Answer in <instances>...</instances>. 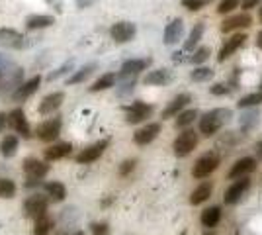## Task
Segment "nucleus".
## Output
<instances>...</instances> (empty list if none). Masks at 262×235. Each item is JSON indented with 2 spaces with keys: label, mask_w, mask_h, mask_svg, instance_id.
<instances>
[{
  "label": "nucleus",
  "mask_w": 262,
  "mask_h": 235,
  "mask_svg": "<svg viewBox=\"0 0 262 235\" xmlns=\"http://www.w3.org/2000/svg\"><path fill=\"white\" fill-rule=\"evenodd\" d=\"M231 120H233V110L231 108H213V110L202 114L198 118V127H200L198 134L206 135V137H213Z\"/></svg>",
  "instance_id": "1"
},
{
  "label": "nucleus",
  "mask_w": 262,
  "mask_h": 235,
  "mask_svg": "<svg viewBox=\"0 0 262 235\" xmlns=\"http://www.w3.org/2000/svg\"><path fill=\"white\" fill-rule=\"evenodd\" d=\"M198 143H200V134H198L196 130H192V127L182 130V132L174 137V141H172L174 157H178V159L188 157L198 147Z\"/></svg>",
  "instance_id": "2"
},
{
  "label": "nucleus",
  "mask_w": 262,
  "mask_h": 235,
  "mask_svg": "<svg viewBox=\"0 0 262 235\" xmlns=\"http://www.w3.org/2000/svg\"><path fill=\"white\" fill-rule=\"evenodd\" d=\"M219 165H221V157L217 151H208V153L198 157V161L192 167V177L196 180L208 179L209 175H213L217 170Z\"/></svg>",
  "instance_id": "3"
},
{
  "label": "nucleus",
  "mask_w": 262,
  "mask_h": 235,
  "mask_svg": "<svg viewBox=\"0 0 262 235\" xmlns=\"http://www.w3.org/2000/svg\"><path fill=\"white\" fill-rule=\"evenodd\" d=\"M123 112H125V122L131 123V125H135V123L147 122V118L153 116L155 106L153 104H147V102H143V100H135V102H131L129 106H125Z\"/></svg>",
  "instance_id": "4"
},
{
  "label": "nucleus",
  "mask_w": 262,
  "mask_h": 235,
  "mask_svg": "<svg viewBox=\"0 0 262 235\" xmlns=\"http://www.w3.org/2000/svg\"><path fill=\"white\" fill-rule=\"evenodd\" d=\"M47 208H49V200L43 194H32L24 202V213L26 218H32V220H39L47 216Z\"/></svg>",
  "instance_id": "5"
},
{
  "label": "nucleus",
  "mask_w": 262,
  "mask_h": 235,
  "mask_svg": "<svg viewBox=\"0 0 262 235\" xmlns=\"http://www.w3.org/2000/svg\"><path fill=\"white\" fill-rule=\"evenodd\" d=\"M61 127H63V120L59 116H55V118H49L39 123L35 130V135H37V139H41L45 143H51L61 135Z\"/></svg>",
  "instance_id": "6"
},
{
  "label": "nucleus",
  "mask_w": 262,
  "mask_h": 235,
  "mask_svg": "<svg viewBox=\"0 0 262 235\" xmlns=\"http://www.w3.org/2000/svg\"><path fill=\"white\" fill-rule=\"evenodd\" d=\"M249 188H251V179H249V177L237 179L233 184H231L229 188L225 190V194H223V202H225L227 206H235V204H239V202L245 198V194L249 192Z\"/></svg>",
  "instance_id": "7"
},
{
  "label": "nucleus",
  "mask_w": 262,
  "mask_h": 235,
  "mask_svg": "<svg viewBox=\"0 0 262 235\" xmlns=\"http://www.w3.org/2000/svg\"><path fill=\"white\" fill-rule=\"evenodd\" d=\"M151 63H153V59H151V57H143V59H127V61H123V63H121L118 78H137L139 73H143V71H147V69L151 67Z\"/></svg>",
  "instance_id": "8"
},
{
  "label": "nucleus",
  "mask_w": 262,
  "mask_h": 235,
  "mask_svg": "<svg viewBox=\"0 0 262 235\" xmlns=\"http://www.w3.org/2000/svg\"><path fill=\"white\" fill-rule=\"evenodd\" d=\"M247 41H249V35L247 34H241L239 32V34L231 35L229 39H225L223 45H221V49H219V53H217V61L219 63H225L231 55H235V53L239 51L241 47H245Z\"/></svg>",
  "instance_id": "9"
},
{
  "label": "nucleus",
  "mask_w": 262,
  "mask_h": 235,
  "mask_svg": "<svg viewBox=\"0 0 262 235\" xmlns=\"http://www.w3.org/2000/svg\"><path fill=\"white\" fill-rule=\"evenodd\" d=\"M251 26H252V16L249 12H241V14L225 18L221 22V26H219V32L221 34H231V32H237V30H247Z\"/></svg>",
  "instance_id": "10"
},
{
  "label": "nucleus",
  "mask_w": 262,
  "mask_h": 235,
  "mask_svg": "<svg viewBox=\"0 0 262 235\" xmlns=\"http://www.w3.org/2000/svg\"><path fill=\"white\" fill-rule=\"evenodd\" d=\"M110 145V139H100L96 143H92V145L84 147L80 153L77 155V161L78 165H88V163H94V161H98L100 157L104 155V151L108 149Z\"/></svg>",
  "instance_id": "11"
},
{
  "label": "nucleus",
  "mask_w": 262,
  "mask_h": 235,
  "mask_svg": "<svg viewBox=\"0 0 262 235\" xmlns=\"http://www.w3.org/2000/svg\"><path fill=\"white\" fill-rule=\"evenodd\" d=\"M0 45L6 49H24L30 45V39L12 28H0Z\"/></svg>",
  "instance_id": "12"
},
{
  "label": "nucleus",
  "mask_w": 262,
  "mask_h": 235,
  "mask_svg": "<svg viewBox=\"0 0 262 235\" xmlns=\"http://www.w3.org/2000/svg\"><path fill=\"white\" fill-rule=\"evenodd\" d=\"M135 34H137V26L133 22H127V20L116 22L110 28V35L116 44H127L135 37Z\"/></svg>",
  "instance_id": "13"
},
{
  "label": "nucleus",
  "mask_w": 262,
  "mask_h": 235,
  "mask_svg": "<svg viewBox=\"0 0 262 235\" xmlns=\"http://www.w3.org/2000/svg\"><path fill=\"white\" fill-rule=\"evenodd\" d=\"M192 100H194V98H192V94H190V92H180V94H176L174 98L166 104V108L163 110L161 118H163V120L176 118L182 110H186V108L190 106V102Z\"/></svg>",
  "instance_id": "14"
},
{
  "label": "nucleus",
  "mask_w": 262,
  "mask_h": 235,
  "mask_svg": "<svg viewBox=\"0 0 262 235\" xmlns=\"http://www.w3.org/2000/svg\"><path fill=\"white\" fill-rule=\"evenodd\" d=\"M256 165H258V161L254 157H241L239 161L233 163L231 170L227 173V179L237 180V179H243V177H249L251 173L256 170Z\"/></svg>",
  "instance_id": "15"
},
{
  "label": "nucleus",
  "mask_w": 262,
  "mask_h": 235,
  "mask_svg": "<svg viewBox=\"0 0 262 235\" xmlns=\"http://www.w3.org/2000/svg\"><path fill=\"white\" fill-rule=\"evenodd\" d=\"M161 130H163V125L159 122H151V123H147V125H143V127H139V130L133 134L135 145L145 147V145H149V143H153L155 139L159 137V134H161Z\"/></svg>",
  "instance_id": "16"
},
{
  "label": "nucleus",
  "mask_w": 262,
  "mask_h": 235,
  "mask_svg": "<svg viewBox=\"0 0 262 235\" xmlns=\"http://www.w3.org/2000/svg\"><path fill=\"white\" fill-rule=\"evenodd\" d=\"M8 125H10L16 134L22 135V137H32V127H30L26 112H24L22 108H14L8 114Z\"/></svg>",
  "instance_id": "17"
},
{
  "label": "nucleus",
  "mask_w": 262,
  "mask_h": 235,
  "mask_svg": "<svg viewBox=\"0 0 262 235\" xmlns=\"http://www.w3.org/2000/svg\"><path fill=\"white\" fill-rule=\"evenodd\" d=\"M39 84H41V77L39 75H33L30 80H26V82H22L18 89L14 90L10 94V98L14 102H24L28 100L32 94H35L37 90H39Z\"/></svg>",
  "instance_id": "18"
},
{
  "label": "nucleus",
  "mask_w": 262,
  "mask_h": 235,
  "mask_svg": "<svg viewBox=\"0 0 262 235\" xmlns=\"http://www.w3.org/2000/svg\"><path fill=\"white\" fill-rule=\"evenodd\" d=\"M24 173L28 175V179L41 180L43 177H47L49 165L45 161L35 159V157H28V159H24Z\"/></svg>",
  "instance_id": "19"
},
{
  "label": "nucleus",
  "mask_w": 262,
  "mask_h": 235,
  "mask_svg": "<svg viewBox=\"0 0 262 235\" xmlns=\"http://www.w3.org/2000/svg\"><path fill=\"white\" fill-rule=\"evenodd\" d=\"M63 102H65V92H51V94H47L43 96V100L39 102V114L41 116H49V114L57 112L61 106H63Z\"/></svg>",
  "instance_id": "20"
},
{
  "label": "nucleus",
  "mask_w": 262,
  "mask_h": 235,
  "mask_svg": "<svg viewBox=\"0 0 262 235\" xmlns=\"http://www.w3.org/2000/svg\"><path fill=\"white\" fill-rule=\"evenodd\" d=\"M22 77H24V71L20 67L12 69L10 73H4L2 80H0V94L14 92V90L22 84Z\"/></svg>",
  "instance_id": "21"
},
{
  "label": "nucleus",
  "mask_w": 262,
  "mask_h": 235,
  "mask_svg": "<svg viewBox=\"0 0 262 235\" xmlns=\"http://www.w3.org/2000/svg\"><path fill=\"white\" fill-rule=\"evenodd\" d=\"M184 35V20L182 18H174L170 24H166L164 28L163 39L166 45H176Z\"/></svg>",
  "instance_id": "22"
},
{
  "label": "nucleus",
  "mask_w": 262,
  "mask_h": 235,
  "mask_svg": "<svg viewBox=\"0 0 262 235\" xmlns=\"http://www.w3.org/2000/svg\"><path fill=\"white\" fill-rule=\"evenodd\" d=\"M260 123V112L256 108H249L245 112H241L239 116V127L245 135H249V132H252L256 125Z\"/></svg>",
  "instance_id": "23"
},
{
  "label": "nucleus",
  "mask_w": 262,
  "mask_h": 235,
  "mask_svg": "<svg viewBox=\"0 0 262 235\" xmlns=\"http://www.w3.org/2000/svg\"><path fill=\"white\" fill-rule=\"evenodd\" d=\"M204 32H206V22L194 24V28L190 30V34H188L184 45H182V51H184V53H190V51H194L198 45H200V41H202V37H204Z\"/></svg>",
  "instance_id": "24"
},
{
  "label": "nucleus",
  "mask_w": 262,
  "mask_h": 235,
  "mask_svg": "<svg viewBox=\"0 0 262 235\" xmlns=\"http://www.w3.org/2000/svg\"><path fill=\"white\" fill-rule=\"evenodd\" d=\"M172 80V73L168 71V69H155V71H149L145 78H143V82L145 84H149V87H164V84H168Z\"/></svg>",
  "instance_id": "25"
},
{
  "label": "nucleus",
  "mask_w": 262,
  "mask_h": 235,
  "mask_svg": "<svg viewBox=\"0 0 262 235\" xmlns=\"http://www.w3.org/2000/svg\"><path fill=\"white\" fill-rule=\"evenodd\" d=\"M71 151H73V145L69 141H59V143L47 147L43 151V157L45 161H59V159H65L71 155Z\"/></svg>",
  "instance_id": "26"
},
{
  "label": "nucleus",
  "mask_w": 262,
  "mask_h": 235,
  "mask_svg": "<svg viewBox=\"0 0 262 235\" xmlns=\"http://www.w3.org/2000/svg\"><path fill=\"white\" fill-rule=\"evenodd\" d=\"M96 69H98V63H96V61L82 65V67L77 69L71 77L67 78V84H69V87H73V84H80V82H84L86 78H90L92 75H94V71H96Z\"/></svg>",
  "instance_id": "27"
},
{
  "label": "nucleus",
  "mask_w": 262,
  "mask_h": 235,
  "mask_svg": "<svg viewBox=\"0 0 262 235\" xmlns=\"http://www.w3.org/2000/svg\"><path fill=\"white\" fill-rule=\"evenodd\" d=\"M211 194H213V182H202V184L196 186L194 192L190 194V204H192V206H200V204L208 202Z\"/></svg>",
  "instance_id": "28"
},
{
  "label": "nucleus",
  "mask_w": 262,
  "mask_h": 235,
  "mask_svg": "<svg viewBox=\"0 0 262 235\" xmlns=\"http://www.w3.org/2000/svg\"><path fill=\"white\" fill-rule=\"evenodd\" d=\"M55 24V16H49V14H32L26 18V28L28 30H43V28H49Z\"/></svg>",
  "instance_id": "29"
},
{
  "label": "nucleus",
  "mask_w": 262,
  "mask_h": 235,
  "mask_svg": "<svg viewBox=\"0 0 262 235\" xmlns=\"http://www.w3.org/2000/svg\"><path fill=\"white\" fill-rule=\"evenodd\" d=\"M221 208L219 206H209V208H206L204 212H202V216H200V222H202V225L206 227V229H213L215 225L221 222Z\"/></svg>",
  "instance_id": "30"
},
{
  "label": "nucleus",
  "mask_w": 262,
  "mask_h": 235,
  "mask_svg": "<svg viewBox=\"0 0 262 235\" xmlns=\"http://www.w3.org/2000/svg\"><path fill=\"white\" fill-rule=\"evenodd\" d=\"M198 118H200V112L196 108H186L174 118V127L176 130H186V127H190L192 123L196 122Z\"/></svg>",
  "instance_id": "31"
},
{
  "label": "nucleus",
  "mask_w": 262,
  "mask_h": 235,
  "mask_svg": "<svg viewBox=\"0 0 262 235\" xmlns=\"http://www.w3.org/2000/svg\"><path fill=\"white\" fill-rule=\"evenodd\" d=\"M43 190L49 196V200L53 202H63L67 198V186L63 182H57V180L47 182V184H43Z\"/></svg>",
  "instance_id": "32"
},
{
  "label": "nucleus",
  "mask_w": 262,
  "mask_h": 235,
  "mask_svg": "<svg viewBox=\"0 0 262 235\" xmlns=\"http://www.w3.org/2000/svg\"><path fill=\"white\" fill-rule=\"evenodd\" d=\"M116 82H118V75L116 73H104L100 78L94 80V84L90 87V92H102V90H108L112 87H116Z\"/></svg>",
  "instance_id": "33"
},
{
  "label": "nucleus",
  "mask_w": 262,
  "mask_h": 235,
  "mask_svg": "<svg viewBox=\"0 0 262 235\" xmlns=\"http://www.w3.org/2000/svg\"><path fill=\"white\" fill-rule=\"evenodd\" d=\"M18 147H20L18 135H6V137L2 139V143H0V153H2V157L10 159V157H14L18 153Z\"/></svg>",
  "instance_id": "34"
},
{
  "label": "nucleus",
  "mask_w": 262,
  "mask_h": 235,
  "mask_svg": "<svg viewBox=\"0 0 262 235\" xmlns=\"http://www.w3.org/2000/svg\"><path fill=\"white\" fill-rule=\"evenodd\" d=\"M260 104H262V90H256V92L241 96L239 102H237V108L239 110H249V108H256Z\"/></svg>",
  "instance_id": "35"
},
{
  "label": "nucleus",
  "mask_w": 262,
  "mask_h": 235,
  "mask_svg": "<svg viewBox=\"0 0 262 235\" xmlns=\"http://www.w3.org/2000/svg\"><path fill=\"white\" fill-rule=\"evenodd\" d=\"M55 222L49 216H43L39 220H35V227H33V235H49L53 229Z\"/></svg>",
  "instance_id": "36"
},
{
  "label": "nucleus",
  "mask_w": 262,
  "mask_h": 235,
  "mask_svg": "<svg viewBox=\"0 0 262 235\" xmlns=\"http://www.w3.org/2000/svg\"><path fill=\"white\" fill-rule=\"evenodd\" d=\"M213 75H215V71H213L211 67L200 65V67H196L192 73H190V78H192L194 82H206V80H209V78H213Z\"/></svg>",
  "instance_id": "37"
},
{
  "label": "nucleus",
  "mask_w": 262,
  "mask_h": 235,
  "mask_svg": "<svg viewBox=\"0 0 262 235\" xmlns=\"http://www.w3.org/2000/svg\"><path fill=\"white\" fill-rule=\"evenodd\" d=\"M209 55H211V49H209L208 45H200L198 49H194V53L190 55V63H194V65H204L206 61L209 59Z\"/></svg>",
  "instance_id": "38"
},
{
  "label": "nucleus",
  "mask_w": 262,
  "mask_h": 235,
  "mask_svg": "<svg viewBox=\"0 0 262 235\" xmlns=\"http://www.w3.org/2000/svg\"><path fill=\"white\" fill-rule=\"evenodd\" d=\"M71 71H75V59H69L61 67H57L55 71H51V73L47 75V80H57V78H61L63 75L71 73Z\"/></svg>",
  "instance_id": "39"
},
{
  "label": "nucleus",
  "mask_w": 262,
  "mask_h": 235,
  "mask_svg": "<svg viewBox=\"0 0 262 235\" xmlns=\"http://www.w3.org/2000/svg\"><path fill=\"white\" fill-rule=\"evenodd\" d=\"M135 84H137V78H121L120 87H116V94L123 98V96H129L131 92L135 90Z\"/></svg>",
  "instance_id": "40"
},
{
  "label": "nucleus",
  "mask_w": 262,
  "mask_h": 235,
  "mask_svg": "<svg viewBox=\"0 0 262 235\" xmlns=\"http://www.w3.org/2000/svg\"><path fill=\"white\" fill-rule=\"evenodd\" d=\"M16 196V182L10 179H0V198L8 200Z\"/></svg>",
  "instance_id": "41"
},
{
  "label": "nucleus",
  "mask_w": 262,
  "mask_h": 235,
  "mask_svg": "<svg viewBox=\"0 0 262 235\" xmlns=\"http://www.w3.org/2000/svg\"><path fill=\"white\" fill-rule=\"evenodd\" d=\"M245 137H247V135L243 134V132H227V134L219 139V143H223L225 147H233V145H237V143H241Z\"/></svg>",
  "instance_id": "42"
},
{
  "label": "nucleus",
  "mask_w": 262,
  "mask_h": 235,
  "mask_svg": "<svg viewBox=\"0 0 262 235\" xmlns=\"http://www.w3.org/2000/svg\"><path fill=\"white\" fill-rule=\"evenodd\" d=\"M241 6V0H221L217 6V14H231Z\"/></svg>",
  "instance_id": "43"
},
{
  "label": "nucleus",
  "mask_w": 262,
  "mask_h": 235,
  "mask_svg": "<svg viewBox=\"0 0 262 235\" xmlns=\"http://www.w3.org/2000/svg\"><path fill=\"white\" fill-rule=\"evenodd\" d=\"M209 92H211L213 96H229L231 92H233V87L225 84V82H215V84L209 87Z\"/></svg>",
  "instance_id": "44"
},
{
  "label": "nucleus",
  "mask_w": 262,
  "mask_h": 235,
  "mask_svg": "<svg viewBox=\"0 0 262 235\" xmlns=\"http://www.w3.org/2000/svg\"><path fill=\"white\" fill-rule=\"evenodd\" d=\"M180 2H182V6H184L186 10L190 12H200L208 4V0H180Z\"/></svg>",
  "instance_id": "45"
},
{
  "label": "nucleus",
  "mask_w": 262,
  "mask_h": 235,
  "mask_svg": "<svg viewBox=\"0 0 262 235\" xmlns=\"http://www.w3.org/2000/svg\"><path fill=\"white\" fill-rule=\"evenodd\" d=\"M135 167H137V161L135 159H125L120 165V175L121 177H127V175H131L135 170Z\"/></svg>",
  "instance_id": "46"
},
{
  "label": "nucleus",
  "mask_w": 262,
  "mask_h": 235,
  "mask_svg": "<svg viewBox=\"0 0 262 235\" xmlns=\"http://www.w3.org/2000/svg\"><path fill=\"white\" fill-rule=\"evenodd\" d=\"M90 231L92 235H110V225L106 222H94L90 224Z\"/></svg>",
  "instance_id": "47"
},
{
  "label": "nucleus",
  "mask_w": 262,
  "mask_h": 235,
  "mask_svg": "<svg viewBox=\"0 0 262 235\" xmlns=\"http://www.w3.org/2000/svg\"><path fill=\"white\" fill-rule=\"evenodd\" d=\"M12 69H16V63H14L12 59H8L6 55L0 53V71H2V73H10Z\"/></svg>",
  "instance_id": "48"
},
{
  "label": "nucleus",
  "mask_w": 262,
  "mask_h": 235,
  "mask_svg": "<svg viewBox=\"0 0 262 235\" xmlns=\"http://www.w3.org/2000/svg\"><path fill=\"white\" fill-rule=\"evenodd\" d=\"M260 2L262 0H241V6H243L245 12H249V10H252V8H256Z\"/></svg>",
  "instance_id": "49"
},
{
  "label": "nucleus",
  "mask_w": 262,
  "mask_h": 235,
  "mask_svg": "<svg viewBox=\"0 0 262 235\" xmlns=\"http://www.w3.org/2000/svg\"><path fill=\"white\" fill-rule=\"evenodd\" d=\"M96 0H75V4H77L78 10H84V8H88V6H92Z\"/></svg>",
  "instance_id": "50"
},
{
  "label": "nucleus",
  "mask_w": 262,
  "mask_h": 235,
  "mask_svg": "<svg viewBox=\"0 0 262 235\" xmlns=\"http://www.w3.org/2000/svg\"><path fill=\"white\" fill-rule=\"evenodd\" d=\"M8 125V114L0 112V134H2V130Z\"/></svg>",
  "instance_id": "51"
},
{
  "label": "nucleus",
  "mask_w": 262,
  "mask_h": 235,
  "mask_svg": "<svg viewBox=\"0 0 262 235\" xmlns=\"http://www.w3.org/2000/svg\"><path fill=\"white\" fill-rule=\"evenodd\" d=\"M254 153H256V161H262V141H256V145H254Z\"/></svg>",
  "instance_id": "52"
},
{
  "label": "nucleus",
  "mask_w": 262,
  "mask_h": 235,
  "mask_svg": "<svg viewBox=\"0 0 262 235\" xmlns=\"http://www.w3.org/2000/svg\"><path fill=\"white\" fill-rule=\"evenodd\" d=\"M45 2H49V4H53V8L57 12L63 10V0H45Z\"/></svg>",
  "instance_id": "53"
},
{
  "label": "nucleus",
  "mask_w": 262,
  "mask_h": 235,
  "mask_svg": "<svg viewBox=\"0 0 262 235\" xmlns=\"http://www.w3.org/2000/svg\"><path fill=\"white\" fill-rule=\"evenodd\" d=\"M184 51H176V53H172V61H174V63H182V61H184Z\"/></svg>",
  "instance_id": "54"
},
{
  "label": "nucleus",
  "mask_w": 262,
  "mask_h": 235,
  "mask_svg": "<svg viewBox=\"0 0 262 235\" xmlns=\"http://www.w3.org/2000/svg\"><path fill=\"white\" fill-rule=\"evenodd\" d=\"M256 47H258V49H262V30L256 34Z\"/></svg>",
  "instance_id": "55"
},
{
  "label": "nucleus",
  "mask_w": 262,
  "mask_h": 235,
  "mask_svg": "<svg viewBox=\"0 0 262 235\" xmlns=\"http://www.w3.org/2000/svg\"><path fill=\"white\" fill-rule=\"evenodd\" d=\"M258 20H260V24H262V6L258 8Z\"/></svg>",
  "instance_id": "56"
},
{
  "label": "nucleus",
  "mask_w": 262,
  "mask_h": 235,
  "mask_svg": "<svg viewBox=\"0 0 262 235\" xmlns=\"http://www.w3.org/2000/svg\"><path fill=\"white\" fill-rule=\"evenodd\" d=\"M204 235H215V233H213L211 229H206V233H204Z\"/></svg>",
  "instance_id": "57"
},
{
  "label": "nucleus",
  "mask_w": 262,
  "mask_h": 235,
  "mask_svg": "<svg viewBox=\"0 0 262 235\" xmlns=\"http://www.w3.org/2000/svg\"><path fill=\"white\" fill-rule=\"evenodd\" d=\"M75 235H86V233H84V231H77Z\"/></svg>",
  "instance_id": "58"
},
{
  "label": "nucleus",
  "mask_w": 262,
  "mask_h": 235,
  "mask_svg": "<svg viewBox=\"0 0 262 235\" xmlns=\"http://www.w3.org/2000/svg\"><path fill=\"white\" fill-rule=\"evenodd\" d=\"M258 90H262V78H260V84H258Z\"/></svg>",
  "instance_id": "59"
},
{
  "label": "nucleus",
  "mask_w": 262,
  "mask_h": 235,
  "mask_svg": "<svg viewBox=\"0 0 262 235\" xmlns=\"http://www.w3.org/2000/svg\"><path fill=\"white\" fill-rule=\"evenodd\" d=\"M2 75H4V73H2V71H0V80H2Z\"/></svg>",
  "instance_id": "60"
},
{
  "label": "nucleus",
  "mask_w": 262,
  "mask_h": 235,
  "mask_svg": "<svg viewBox=\"0 0 262 235\" xmlns=\"http://www.w3.org/2000/svg\"><path fill=\"white\" fill-rule=\"evenodd\" d=\"M180 235H186V231H182V233H180Z\"/></svg>",
  "instance_id": "61"
},
{
  "label": "nucleus",
  "mask_w": 262,
  "mask_h": 235,
  "mask_svg": "<svg viewBox=\"0 0 262 235\" xmlns=\"http://www.w3.org/2000/svg\"><path fill=\"white\" fill-rule=\"evenodd\" d=\"M59 235H61V233H59Z\"/></svg>",
  "instance_id": "62"
},
{
  "label": "nucleus",
  "mask_w": 262,
  "mask_h": 235,
  "mask_svg": "<svg viewBox=\"0 0 262 235\" xmlns=\"http://www.w3.org/2000/svg\"><path fill=\"white\" fill-rule=\"evenodd\" d=\"M208 2H209V0H208Z\"/></svg>",
  "instance_id": "63"
}]
</instances>
